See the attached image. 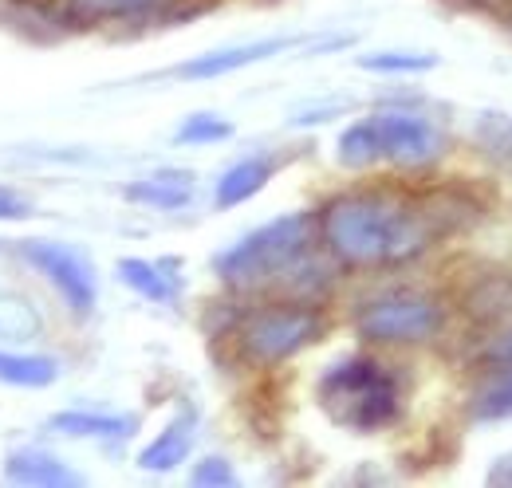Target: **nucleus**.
Segmentation results:
<instances>
[{
    "label": "nucleus",
    "mask_w": 512,
    "mask_h": 488,
    "mask_svg": "<svg viewBox=\"0 0 512 488\" xmlns=\"http://www.w3.org/2000/svg\"><path fill=\"white\" fill-rule=\"evenodd\" d=\"M320 241L347 268H386L422 256L446 233L449 209L390 189H355L331 197L316 217Z\"/></svg>",
    "instance_id": "1"
},
{
    "label": "nucleus",
    "mask_w": 512,
    "mask_h": 488,
    "mask_svg": "<svg viewBox=\"0 0 512 488\" xmlns=\"http://www.w3.org/2000/svg\"><path fill=\"white\" fill-rule=\"evenodd\" d=\"M316 394H320L327 418L335 426L355 429V433H379L402 410L398 378L371 355H347V359L331 363L323 370Z\"/></svg>",
    "instance_id": "2"
},
{
    "label": "nucleus",
    "mask_w": 512,
    "mask_h": 488,
    "mask_svg": "<svg viewBox=\"0 0 512 488\" xmlns=\"http://www.w3.org/2000/svg\"><path fill=\"white\" fill-rule=\"evenodd\" d=\"M442 134L426 115L414 111H375L367 119L351 122L339 134L335 158L347 170H367L375 162H394V166H430L442 154Z\"/></svg>",
    "instance_id": "3"
},
{
    "label": "nucleus",
    "mask_w": 512,
    "mask_h": 488,
    "mask_svg": "<svg viewBox=\"0 0 512 488\" xmlns=\"http://www.w3.org/2000/svg\"><path fill=\"white\" fill-rule=\"evenodd\" d=\"M312 213H284L253 233H245L237 244H229L213 268L229 288H264L280 276H288L312 248Z\"/></svg>",
    "instance_id": "4"
},
{
    "label": "nucleus",
    "mask_w": 512,
    "mask_h": 488,
    "mask_svg": "<svg viewBox=\"0 0 512 488\" xmlns=\"http://www.w3.org/2000/svg\"><path fill=\"white\" fill-rule=\"evenodd\" d=\"M323 335V311L312 304L256 307L237 327V351L253 366H280Z\"/></svg>",
    "instance_id": "5"
},
{
    "label": "nucleus",
    "mask_w": 512,
    "mask_h": 488,
    "mask_svg": "<svg viewBox=\"0 0 512 488\" xmlns=\"http://www.w3.org/2000/svg\"><path fill=\"white\" fill-rule=\"evenodd\" d=\"M442 304L426 292H383L355 311V331L367 343H426L442 331Z\"/></svg>",
    "instance_id": "6"
},
{
    "label": "nucleus",
    "mask_w": 512,
    "mask_h": 488,
    "mask_svg": "<svg viewBox=\"0 0 512 488\" xmlns=\"http://www.w3.org/2000/svg\"><path fill=\"white\" fill-rule=\"evenodd\" d=\"M20 256L52 280V288L64 296V304L75 311V315H87L95 300H99V280H95V268L91 260L71 248V244H56V241H24L20 244Z\"/></svg>",
    "instance_id": "7"
},
{
    "label": "nucleus",
    "mask_w": 512,
    "mask_h": 488,
    "mask_svg": "<svg viewBox=\"0 0 512 488\" xmlns=\"http://www.w3.org/2000/svg\"><path fill=\"white\" fill-rule=\"evenodd\" d=\"M304 40L296 36H280V40H256V44H241V48H221V52H205L197 60L182 63L178 75L182 79H217V75H229V71H241V67H253L260 60H272L288 48H296Z\"/></svg>",
    "instance_id": "8"
},
{
    "label": "nucleus",
    "mask_w": 512,
    "mask_h": 488,
    "mask_svg": "<svg viewBox=\"0 0 512 488\" xmlns=\"http://www.w3.org/2000/svg\"><path fill=\"white\" fill-rule=\"evenodd\" d=\"M4 477H8V481H16V485H36V488L83 485V477H79L75 469H67L56 453L36 449V445L12 449V453H8V461H4Z\"/></svg>",
    "instance_id": "9"
},
{
    "label": "nucleus",
    "mask_w": 512,
    "mask_h": 488,
    "mask_svg": "<svg viewBox=\"0 0 512 488\" xmlns=\"http://www.w3.org/2000/svg\"><path fill=\"white\" fill-rule=\"evenodd\" d=\"M193 437H197V414H193V410H182L170 426L162 429V433L138 453V465L150 469V473H166V469L182 465V461L190 457Z\"/></svg>",
    "instance_id": "10"
},
{
    "label": "nucleus",
    "mask_w": 512,
    "mask_h": 488,
    "mask_svg": "<svg viewBox=\"0 0 512 488\" xmlns=\"http://www.w3.org/2000/svg\"><path fill=\"white\" fill-rule=\"evenodd\" d=\"M123 197L134 205H150V209H182L193 197V174L186 170H162L150 178H138L123 189Z\"/></svg>",
    "instance_id": "11"
},
{
    "label": "nucleus",
    "mask_w": 512,
    "mask_h": 488,
    "mask_svg": "<svg viewBox=\"0 0 512 488\" xmlns=\"http://www.w3.org/2000/svg\"><path fill=\"white\" fill-rule=\"evenodd\" d=\"M272 170H276V166H272L268 158H245V162L229 166V170L217 178V189H213L217 209H233V205L256 197L264 185L272 182Z\"/></svg>",
    "instance_id": "12"
},
{
    "label": "nucleus",
    "mask_w": 512,
    "mask_h": 488,
    "mask_svg": "<svg viewBox=\"0 0 512 488\" xmlns=\"http://www.w3.org/2000/svg\"><path fill=\"white\" fill-rule=\"evenodd\" d=\"M134 418L127 414H87V410H64L56 414L48 429L52 433H64V437H95V441H123L134 433Z\"/></svg>",
    "instance_id": "13"
},
{
    "label": "nucleus",
    "mask_w": 512,
    "mask_h": 488,
    "mask_svg": "<svg viewBox=\"0 0 512 488\" xmlns=\"http://www.w3.org/2000/svg\"><path fill=\"white\" fill-rule=\"evenodd\" d=\"M60 378V363L44 359V355H16V351H0V382L4 386H24V390H40L52 386Z\"/></svg>",
    "instance_id": "14"
},
{
    "label": "nucleus",
    "mask_w": 512,
    "mask_h": 488,
    "mask_svg": "<svg viewBox=\"0 0 512 488\" xmlns=\"http://www.w3.org/2000/svg\"><path fill=\"white\" fill-rule=\"evenodd\" d=\"M469 414H473L477 422H501V418H512V363L497 366V370L489 374V382L473 394Z\"/></svg>",
    "instance_id": "15"
},
{
    "label": "nucleus",
    "mask_w": 512,
    "mask_h": 488,
    "mask_svg": "<svg viewBox=\"0 0 512 488\" xmlns=\"http://www.w3.org/2000/svg\"><path fill=\"white\" fill-rule=\"evenodd\" d=\"M119 280L134 288L138 296H146V300H154V304H170L174 300V280L158 268V264H150V260H138V256H123L119 260Z\"/></svg>",
    "instance_id": "16"
},
{
    "label": "nucleus",
    "mask_w": 512,
    "mask_h": 488,
    "mask_svg": "<svg viewBox=\"0 0 512 488\" xmlns=\"http://www.w3.org/2000/svg\"><path fill=\"white\" fill-rule=\"evenodd\" d=\"M162 0H67V16L79 24H99V20H138L154 12Z\"/></svg>",
    "instance_id": "17"
},
{
    "label": "nucleus",
    "mask_w": 512,
    "mask_h": 488,
    "mask_svg": "<svg viewBox=\"0 0 512 488\" xmlns=\"http://www.w3.org/2000/svg\"><path fill=\"white\" fill-rule=\"evenodd\" d=\"M359 67L379 71V75H418V71L438 67V56H430V52H375V56H363Z\"/></svg>",
    "instance_id": "18"
},
{
    "label": "nucleus",
    "mask_w": 512,
    "mask_h": 488,
    "mask_svg": "<svg viewBox=\"0 0 512 488\" xmlns=\"http://www.w3.org/2000/svg\"><path fill=\"white\" fill-rule=\"evenodd\" d=\"M225 138H233V122L217 119V115H190L174 134L178 146H209V142H225Z\"/></svg>",
    "instance_id": "19"
},
{
    "label": "nucleus",
    "mask_w": 512,
    "mask_h": 488,
    "mask_svg": "<svg viewBox=\"0 0 512 488\" xmlns=\"http://www.w3.org/2000/svg\"><path fill=\"white\" fill-rule=\"evenodd\" d=\"M477 134H481V142H485L497 158L512 162V115H485L481 126H477Z\"/></svg>",
    "instance_id": "20"
},
{
    "label": "nucleus",
    "mask_w": 512,
    "mask_h": 488,
    "mask_svg": "<svg viewBox=\"0 0 512 488\" xmlns=\"http://www.w3.org/2000/svg\"><path fill=\"white\" fill-rule=\"evenodd\" d=\"M190 481L197 488H229L237 485V473H233V465L225 457H205V461H197Z\"/></svg>",
    "instance_id": "21"
},
{
    "label": "nucleus",
    "mask_w": 512,
    "mask_h": 488,
    "mask_svg": "<svg viewBox=\"0 0 512 488\" xmlns=\"http://www.w3.org/2000/svg\"><path fill=\"white\" fill-rule=\"evenodd\" d=\"M28 217H32L28 201H24V197H16L12 189H4V185H0V221H28Z\"/></svg>",
    "instance_id": "22"
},
{
    "label": "nucleus",
    "mask_w": 512,
    "mask_h": 488,
    "mask_svg": "<svg viewBox=\"0 0 512 488\" xmlns=\"http://www.w3.org/2000/svg\"><path fill=\"white\" fill-rule=\"evenodd\" d=\"M489 485H509L512 488V453L497 457L493 469H489Z\"/></svg>",
    "instance_id": "23"
}]
</instances>
